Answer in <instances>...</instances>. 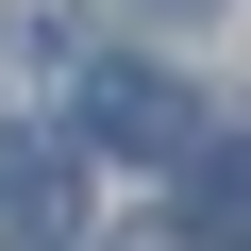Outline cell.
<instances>
[{
  "instance_id": "cell-1",
  "label": "cell",
  "mask_w": 251,
  "mask_h": 251,
  "mask_svg": "<svg viewBox=\"0 0 251 251\" xmlns=\"http://www.w3.org/2000/svg\"><path fill=\"white\" fill-rule=\"evenodd\" d=\"M84 134H100V151H184V100H168L151 67H100V84H84Z\"/></svg>"
},
{
  "instance_id": "cell-2",
  "label": "cell",
  "mask_w": 251,
  "mask_h": 251,
  "mask_svg": "<svg viewBox=\"0 0 251 251\" xmlns=\"http://www.w3.org/2000/svg\"><path fill=\"white\" fill-rule=\"evenodd\" d=\"M184 234H201V251H251V134H218V151H201V184H184Z\"/></svg>"
},
{
  "instance_id": "cell-3",
  "label": "cell",
  "mask_w": 251,
  "mask_h": 251,
  "mask_svg": "<svg viewBox=\"0 0 251 251\" xmlns=\"http://www.w3.org/2000/svg\"><path fill=\"white\" fill-rule=\"evenodd\" d=\"M134 17H218V0H134Z\"/></svg>"
}]
</instances>
